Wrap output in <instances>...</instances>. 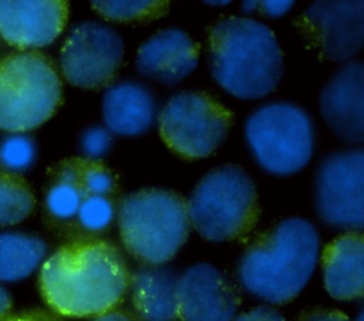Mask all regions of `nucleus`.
I'll return each instance as SVG.
<instances>
[{
    "mask_svg": "<svg viewBox=\"0 0 364 321\" xmlns=\"http://www.w3.org/2000/svg\"><path fill=\"white\" fill-rule=\"evenodd\" d=\"M129 284V270L121 250L98 237L75 239L40 268L38 287L46 304L68 318L97 317L117 308Z\"/></svg>",
    "mask_w": 364,
    "mask_h": 321,
    "instance_id": "obj_1",
    "label": "nucleus"
},
{
    "mask_svg": "<svg viewBox=\"0 0 364 321\" xmlns=\"http://www.w3.org/2000/svg\"><path fill=\"white\" fill-rule=\"evenodd\" d=\"M320 256L316 226L303 217H287L259 236L237 263L240 285L273 305L294 300L310 281Z\"/></svg>",
    "mask_w": 364,
    "mask_h": 321,
    "instance_id": "obj_2",
    "label": "nucleus"
},
{
    "mask_svg": "<svg viewBox=\"0 0 364 321\" xmlns=\"http://www.w3.org/2000/svg\"><path fill=\"white\" fill-rule=\"evenodd\" d=\"M209 68L218 85L239 99L270 94L284 71L274 33L250 17H228L209 33Z\"/></svg>",
    "mask_w": 364,
    "mask_h": 321,
    "instance_id": "obj_3",
    "label": "nucleus"
},
{
    "mask_svg": "<svg viewBox=\"0 0 364 321\" xmlns=\"http://www.w3.org/2000/svg\"><path fill=\"white\" fill-rule=\"evenodd\" d=\"M189 226L186 202L172 190L139 189L119 205L121 241L131 256L148 266L171 261L185 244Z\"/></svg>",
    "mask_w": 364,
    "mask_h": 321,
    "instance_id": "obj_4",
    "label": "nucleus"
},
{
    "mask_svg": "<svg viewBox=\"0 0 364 321\" xmlns=\"http://www.w3.org/2000/svg\"><path fill=\"white\" fill-rule=\"evenodd\" d=\"M186 213L189 224L208 241L242 239L259 219L256 186L243 168L220 165L196 183L186 202Z\"/></svg>",
    "mask_w": 364,
    "mask_h": 321,
    "instance_id": "obj_5",
    "label": "nucleus"
},
{
    "mask_svg": "<svg viewBox=\"0 0 364 321\" xmlns=\"http://www.w3.org/2000/svg\"><path fill=\"white\" fill-rule=\"evenodd\" d=\"M61 97L60 75L44 54L23 51L0 60V129L24 132L40 126Z\"/></svg>",
    "mask_w": 364,
    "mask_h": 321,
    "instance_id": "obj_6",
    "label": "nucleus"
},
{
    "mask_svg": "<svg viewBox=\"0 0 364 321\" xmlns=\"http://www.w3.org/2000/svg\"><path fill=\"white\" fill-rule=\"evenodd\" d=\"M245 139L257 165L270 175L300 172L314 152L310 115L293 102L276 101L255 109L245 122Z\"/></svg>",
    "mask_w": 364,
    "mask_h": 321,
    "instance_id": "obj_7",
    "label": "nucleus"
},
{
    "mask_svg": "<svg viewBox=\"0 0 364 321\" xmlns=\"http://www.w3.org/2000/svg\"><path fill=\"white\" fill-rule=\"evenodd\" d=\"M159 135L178 156L195 160L212 155L226 139L233 114L202 91L171 97L159 112Z\"/></svg>",
    "mask_w": 364,
    "mask_h": 321,
    "instance_id": "obj_8",
    "label": "nucleus"
},
{
    "mask_svg": "<svg viewBox=\"0 0 364 321\" xmlns=\"http://www.w3.org/2000/svg\"><path fill=\"white\" fill-rule=\"evenodd\" d=\"M314 206L320 220L336 229L364 226V152L350 149L323 159L314 179Z\"/></svg>",
    "mask_w": 364,
    "mask_h": 321,
    "instance_id": "obj_9",
    "label": "nucleus"
},
{
    "mask_svg": "<svg viewBox=\"0 0 364 321\" xmlns=\"http://www.w3.org/2000/svg\"><path fill=\"white\" fill-rule=\"evenodd\" d=\"M124 58V40L112 27L82 21L67 36L60 65L65 80L78 88L98 89L108 85Z\"/></svg>",
    "mask_w": 364,
    "mask_h": 321,
    "instance_id": "obj_10",
    "label": "nucleus"
},
{
    "mask_svg": "<svg viewBox=\"0 0 364 321\" xmlns=\"http://www.w3.org/2000/svg\"><path fill=\"white\" fill-rule=\"evenodd\" d=\"M301 27L323 58L347 61L364 43V1H314L301 16Z\"/></svg>",
    "mask_w": 364,
    "mask_h": 321,
    "instance_id": "obj_11",
    "label": "nucleus"
},
{
    "mask_svg": "<svg viewBox=\"0 0 364 321\" xmlns=\"http://www.w3.org/2000/svg\"><path fill=\"white\" fill-rule=\"evenodd\" d=\"M239 304L235 285L213 264L200 261L179 274V321H233Z\"/></svg>",
    "mask_w": 364,
    "mask_h": 321,
    "instance_id": "obj_12",
    "label": "nucleus"
},
{
    "mask_svg": "<svg viewBox=\"0 0 364 321\" xmlns=\"http://www.w3.org/2000/svg\"><path fill=\"white\" fill-rule=\"evenodd\" d=\"M321 118L347 143L364 141V67L346 62L323 87L318 97Z\"/></svg>",
    "mask_w": 364,
    "mask_h": 321,
    "instance_id": "obj_13",
    "label": "nucleus"
},
{
    "mask_svg": "<svg viewBox=\"0 0 364 321\" xmlns=\"http://www.w3.org/2000/svg\"><path fill=\"white\" fill-rule=\"evenodd\" d=\"M67 17V1L0 0V34L17 48L51 44L61 34Z\"/></svg>",
    "mask_w": 364,
    "mask_h": 321,
    "instance_id": "obj_14",
    "label": "nucleus"
},
{
    "mask_svg": "<svg viewBox=\"0 0 364 321\" xmlns=\"http://www.w3.org/2000/svg\"><path fill=\"white\" fill-rule=\"evenodd\" d=\"M198 62V44L183 30L168 27L139 45L135 65L142 75L172 85L189 77Z\"/></svg>",
    "mask_w": 364,
    "mask_h": 321,
    "instance_id": "obj_15",
    "label": "nucleus"
},
{
    "mask_svg": "<svg viewBox=\"0 0 364 321\" xmlns=\"http://www.w3.org/2000/svg\"><path fill=\"white\" fill-rule=\"evenodd\" d=\"M323 284L338 301L358 300L364 294V237L347 232L331 240L321 253Z\"/></svg>",
    "mask_w": 364,
    "mask_h": 321,
    "instance_id": "obj_16",
    "label": "nucleus"
},
{
    "mask_svg": "<svg viewBox=\"0 0 364 321\" xmlns=\"http://www.w3.org/2000/svg\"><path fill=\"white\" fill-rule=\"evenodd\" d=\"M178 278L165 264H145L129 274L128 290L139 321H178Z\"/></svg>",
    "mask_w": 364,
    "mask_h": 321,
    "instance_id": "obj_17",
    "label": "nucleus"
},
{
    "mask_svg": "<svg viewBox=\"0 0 364 321\" xmlns=\"http://www.w3.org/2000/svg\"><path fill=\"white\" fill-rule=\"evenodd\" d=\"M156 104L152 92L139 82L122 81L111 85L102 97V118L109 132L136 136L155 122Z\"/></svg>",
    "mask_w": 364,
    "mask_h": 321,
    "instance_id": "obj_18",
    "label": "nucleus"
},
{
    "mask_svg": "<svg viewBox=\"0 0 364 321\" xmlns=\"http://www.w3.org/2000/svg\"><path fill=\"white\" fill-rule=\"evenodd\" d=\"M43 239L23 232H0V281L13 283L28 277L44 261Z\"/></svg>",
    "mask_w": 364,
    "mask_h": 321,
    "instance_id": "obj_19",
    "label": "nucleus"
},
{
    "mask_svg": "<svg viewBox=\"0 0 364 321\" xmlns=\"http://www.w3.org/2000/svg\"><path fill=\"white\" fill-rule=\"evenodd\" d=\"M82 163L84 159H74L61 165L57 182L46 195V207L58 220H70L77 216L82 199L87 197L82 185Z\"/></svg>",
    "mask_w": 364,
    "mask_h": 321,
    "instance_id": "obj_20",
    "label": "nucleus"
},
{
    "mask_svg": "<svg viewBox=\"0 0 364 321\" xmlns=\"http://www.w3.org/2000/svg\"><path fill=\"white\" fill-rule=\"evenodd\" d=\"M34 209L30 185L16 173L0 169V226H11L24 220Z\"/></svg>",
    "mask_w": 364,
    "mask_h": 321,
    "instance_id": "obj_21",
    "label": "nucleus"
},
{
    "mask_svg": "<svg viewBox=\"0 0 364 321\" xmlns=\"http://www.w3.org/2000/svg\"><path fill=\"white\" fill-rule=\"evenodd\" d=\"M91 7L107 20L128 23L158 18L168 11L169 3L152 0H95L91 1Z\"/></svg>",
    "mask_w": 364,
    "mask_h": 321,
    "instance_id": "obj_22",
    "label": "nucleus"
},
{
    "mask_svg": "<svg viewBox=\"0 0 364 321\" xmlns=\"http://www.w3.org/2000/svg\"><path fill=\"white\" fill-rule=\"evenodd\" d=\"M36 158V146L28 136L11 135L0 142V166L16 173L31 166Z\"/></svg>",
    "mask_w": 364,
    "mask_h": 321,
    "instance_id": "obj_23",
    "label": "nucleus"
},
{
    "mask_svg": "<svg viewBox=\"0 0 364 321\" xmlns=\"http://www.w3.org/2000/svg\"><path fill=\"white\" fill-rule=\"evenodd\" d=\"M114 205L105 196H87L82 199L77 219L82 229L87 232H102L114 220Z\"/></svg>",
    "mask_w": 364,
    "mask_h": 321,
    "instance_id": "obj_24",
    "label": "nucleus"
},
{
    "mask_svg": "<svg viewBox=\"0 0 364 321\" xmlns=\"http://www.w3.org/2000/svg\"><path fill=\"white\" fill-rule=\"evenodd\" d=\"M82 185L87 196H105L112 192L115 186L114 176L102 165L85 160L82 163Z\"/></svg>",
    "mask_w": 364,
    "mask_h": 321,
    "instance_id": "obj_25",
    "label": "nucleus"
},
{
    "mask_svg": "<svg viewBox=\"0 0 364 321\" xmlns=\"http://www.w3.org/2000/svg\"><path fill=\"white\" fill-rule=\"evenodd\" d=\"M112 145L111 132L102 126H91L82 135L80 146L88 159H98L108 153Z\"/></svg>",
    "mask_w": 364,
    "mask_h": 321,
    "instance_id": "obj_26",
    "label": "nucleus"
},
{
    "mask_svg": "<svg viewBox=\"0 0 364 321\" xmlns=\"http://www.w3.org/2000/svg\"><path fill=\"white\" fill-rule=\"evenodd\" d=\"M233 321H287L286 317L272 305H257L233 318Z\"/></svg>",
    "mask_w": 364,
    "mask_h": 321,
    "instance_id": "obj_27",
    "label": "nucleus"
},
{
    "mask_svg": "<svg viewBox=\"0 0 364 321\" xmlns=\"http://www.w3.org/2000/svg\"><path fill=\"white\" fill-rule=\"evenodd\" d=\"M297 321H353L344 312L331 308H311L304 311Z\"/></svg>",
    "mask_w": 364,
    "mask_h": 321,
    "instance_id": "obj_28",
    "label": "nucleus"
},
{
    "mask_svg": "<svg viewBox=\"0 0 364 321\" xmlns=\"http://www.w3.org/2000/svg\"><path fill=\"white\" fill-rule=\"evenodd\" d=\"M294 1L293 0H264L259 1V7L263 10V13L269 17H282L284 16L291 7Z\"/></svg>",
    "mask_w": 364,
    "mask_h": 321,
    "instance_id": "obj_29",
    "label": "nucleus"
},
{
    "mask_svg": "<svg viewBox=\"0 0 364 321\" xmlns=\"http://www.w3.org/2000/svg\"><path fill=\"white\" fill-rule=\"evenodd\" d=\"M3 321H61L57 315L46 311H27L6 317Z\"/></svg>",
    "mask_w": 364,
    "mask_h": 321,
    "instance_id": "obj_30",
    "label": "nucleus"
},
{
    "mask_svg": "<svg viewBox=\"0 0 364 321\" xmlns=\"http://www.w3.org/2000/svg\"><path fill=\"white\" fill-rule=\"evenodd\" d=\"M90 321H139V318L132 311L114 308L111 311H107L104 314L94 317Z\"/></svg>",
    "mask_w": 364,
    "mask_h": 321,
    "instance_id": "obj_31",
    "label": "nucleus"
},
{
    "mask_svg": "<svg viewBox=\"0 0 364 321\" xmlns=\"http://www.w3.org/2000/svg\"><path fill=\"white\" fill-rule=\"evenodd\" d=\"M11 308V297L9 291L0 284V321H3Z\"/></svg>",
    "mask_w": 364,
    "mask_h": 321,
    "instance_id": "obj_32",
    "label": "nucleus"
},
{
    "mask_svg": "<svg viewBox=\"0 0 364 321\" xmlns=\"http://www.w3.org/2000/svg\"><path fill=\"white\" fill-rule=\"evenodd\" d=\"M259 7V1H243V10L245 11H253Z\"/></svg>",
    "mask_w": 364,
    "mask_h": 321,
    "instance_id": "obj_33",
    "label": "nucleus"
},
{
    "mask_svg": "<svg viewBox=\"0 0 364 321\" xmlns=\"http://www.w3.org/2000/svg\"><path fill=\"white\" fill-rule=\"evenodd\" d=\"M206 4H210V6H226V4H229L230 1H205Z\"/></svg>",
    "mask_w": 364,
    "mask_h": 321,
    "instance_id": "obj_34",
    "label": "nucleus"
}]
</instances>
